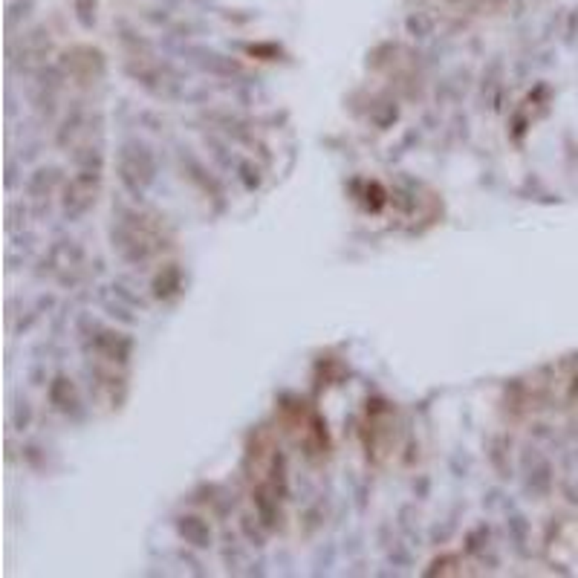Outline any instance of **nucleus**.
Segmentation results:
<instances>
[]
</instances>
